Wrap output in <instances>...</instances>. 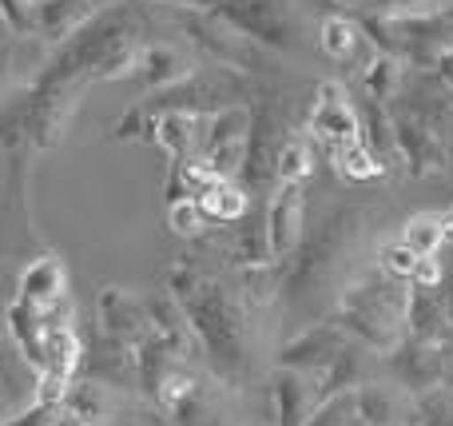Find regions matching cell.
Instances as JSON below:
<instances>
[{
  "label": "cell",
  "instance_id": "6da1fadb",
  "mask_svg": "<svg viewBox=\"0 0 453 426\" xmlns=\"http://www.w3.org/2000/svg\"><path fill=\"white\" fill-rule=\"evenodd\" d=\"M338 319L346 331L362 335L374 351H394L398 347V323L406 319V303L390 283H366L346 295Z\"/></svg>",
  "mask_w": 453,
  "mask_h": 426
},
{
  "label": "cell",
  "instance_id": "7a4b0ae2",
  "mask_svg": "<svg viewBox=\"0 0 453 426\" xmlns=\"http://www.w3.org/2000/svg\"><path fill=\"white\" fill-rule=\"evenodd\" d=\"M175 4L219 16L247 40L271 44L279 52H287L295 44V20H290V8L282 0H175Z\"/></svg>",
  "mask_w": 453,
  "mask_h": 426
},
{
  "label": "cell",
  "instance_id": "3957f363",
  "mask_svg": "<svg viewBox=\"0 0 453 426\" xmlns=\"http://www.w3.org/2000/svg\"><path fill=\"white\" fill-rule=\"evenodd\" d=\"M175 20H180V28L188 32L207 56H215V60L226 64V68H263L266 64L255 40H247L239 28H231V24L219 20V16L180 4L175 8Z\"/></svg>",
  "mask_w": 453,
  "mask_h": 426
},
{
  "label": "cell",
  "instance_id": "277c9868",
  "mask_svg": "<svg viewBox=\"0 0 453 426\" xmlns=\"http://www.w3.org/2000/svg\"><path fill=\"white\" fill-rule=\"evenodd\" d=\"M314 140H322L326 148L334 143H346V140H358V108L350 104L342 84H322L319 88V104H314L311 120H306Z\"/></svg>",
  "mask_w": 453,
  "mask_h": 426
},
{
  "label": "cell",
  "instance_id": "5b68a950",
  "mask_svg": "<svg viewBox=\"0 0 453 426\" xmlns=\"http://www.w3.org/2000/svg\"><path fill=\"white\" fill-rule=\"evenodd\" d=\"M303 183H279L271 207H266V247L271 255H290V247L303 239Z\"/></svg>",
  "mask_w": 453,
  "mask_h": 426
},
{
  "label": "cell",
  "instance_id": "8992f818",
  "mask_svg": "<svg viewBox=\"0 0 453 426\" xmlns=\"http://www.w3.org/2000/svg\"><path fill=\"white\" fill-rule=\"evenodd\" d=\"M394 140H398V159H406L414 172H438L446 167V151L438 143V132L426 128L414 116H394Z\"/></svg>",
  "mask_w": 453,
  "mask_h": 426
},
{
  "label": "cell",
  "instance_id": "52a82bcc",
  "mask_svg": "<svg viewBox=\"0 0 453 426\" xmlns=\"http://www.w3.org/2000/svg\"><path fill=\"white\" fill-rule=\"evenodd\" d=\"M151 132L175 156V164H183V159H196L203 151L207 116H196V112H164V116L151 120Z\"/></svg>",
  "mask_w": 453,
  "mask_h": 426
},
{
  "label": "cell",
  "instance_id": "ba28073f",
  "mask_svg": "<svg viewBox=\"0 0 453 426\" xmlns=\"http://www.w3.org/2000/svg\"><path fill=\"white\" fill-rule=\"evenodd\" d=\"M88 16H92V4L84 0H32V36L60 44L64 36L84 28Z\"/></svg>",
  "mask_w": 453,
  "mask_h": 426
},
{
  "label": "cell",
  "instance_id": "9c48e42d",
  "mask_svg": "<svg viewBox=\"0 0 453 426\" xmlns=\"http://www.w3.org/2000/svg\"><path fill=\"white\" fill-rule=\"evenodd\" d=\"M100 311H104V327H108L111 339L140 347L143 335H148V311H143L140 303L127 299V295H124V291H116V287H104V295H100Z\"/></svg>",
  "mask_w": 453,
  "mask_h": 426
},
{
  "label": "cell",
  "instance_id": "30bf717a",
  "mask_svg": "<svg viewBox=\"0 0 453 426\" xmlns=\"http://www.w3.org/2000/svg\"><path fill=\"white\" fill-rule=\"evenodd\" d=\"M64 299V263L56 255L32 259L20 275V303L28 307H48V303Z\"/></svg>",
  "mask_w": 453,
  "mask_h": 426
},
{
  "label": "cell",
  "instance_id": "8fae6325",
  "mask_svg": "<svg viewBox=\"0 0 453 426\" xmlns=\"http://www.w3.org/2000/svg\"><path fill=\"white\" fill-rule=\"evenodd\" d=\"M358 140L366 143V148L374 151L382 164H390V159L398 156V140H394V116L386 112L382 100H374V96H370V100L362 104V112H358Z\"/></svg>",
  "mask_w": 453,
  "mask_h": 426
},
{
  "label": "cell",
  "instance_id": "7c38bea8",
  "mask_svg": "<svg viewBox=\"0 0 453 426\" xmlns=\"http://www.w3.org/2000/svg\"><path fill=\"white\" fill-rule=\"evenodd\" d=\"M148 319L156 327V343L164 351H180V355H191V327H188V315L175 307V299H151L148 307Z\"/></svg>",
  "mask_w": 453,
  "mask_h": 426
},
{
  "label": "cell",
  "instance_id": "4fadbf2b",
  "mask_svg": "<svg viewBox=\"0 0 453 426\" xmlns=\"http://www.w3.org/2000/svg\"><path fill=\"white\" fill-rule=\"evenodd\" d=\"M188 72H191V68L183 64V56L175 52V48H167V44L143 48V52H140V64H135V76H140L148 88H156V92H164V88L180 84Z\"/></svg>",
  "mask_w": 453,
  "mask_h": 426
},
{
  "label": "cell",
  "instance_id": "5bb4252c",
  "mask_svg": "<svg viewBox=\"0 0 453 426\" xmlns=\"http://www.w3.org/2000/svg\"><path fill=\"white\" fill-rule=\"evenodd\" d=\"M80 359H84V347H80L72 327L44 331V367H40V375H56V379L72 383V375L80 371Z\"/></svg>",
  "mask_w": 453,
  "mask_h": 426
},
{
  "label": "cell",
  "instance_id": "9a60e30c",
  "mask_svg": "<svg viewBox=\"0 0 453 426\" xmlns=\"http://www.w3.org/2000/svg\"><path fill=\"white\" fill-rule=\"evenodd\" d=\"M330 359H338V331L334 327H314V331H306L303 339H295L287 351H282L287 371H295V367H322V363H330Z\"/></svg>",
  "mask_w": 453,
  "mask_h": 426
},
{
  "label": "cell",
  "instance_id": "2e32d148",
  "mask_svg": "<svg viewBox=\"0 0 453 426\" xmlns=\"http://www.w3.org/2000/svg\"><path fill=\"white\" fill-rule=\"evenodd\" d=\"M326 151H330V159L338 164V172H342L346 180H378V175L386 172V164L362 140L334 143V148H326Z\"/></svg>",
  "mask_w": 453,
  "mask_h": 426
},
{
  "label": "cell",
  "instance_id": "e0dca14e",
  "mask_svg": "<svg viewBox=\"0 0 453 426\" xmlns=\"http://www.w3.org/2000/svg\"><path fill=\"white\" fill-rule=\"evenodd\" d=\"M196 204L203 207L207 220L231 223V220H239V215L247 212V191L239 188V180H223V183H215V188L207 191V196H199Z\"/></svg>",
  "mask_w": 453,
  "mask_h": 426
},
{
  "label": "cell",
  "instance_id": "ac0fdd59",
  "mask_svg": "<svg viewBox=\"0 0 453 426\" xmlns=\"http://www.w3.org/2000/svg\"><path fill=\"white\" fill-rule=\"evenodd\" d=\"M319 44L330 60H354V52L362 48L358 24H350L346 16H330V20H322V28H319Z\"/></svg>",
  "mask_w": 453,
  "mask_h": 426
},
{
  "label": "cell",
  "instance_id": "d6986e66",
  "mask_svg": "<svg viewBox=\"0 0 453 426\" xmlns=\"http://www.w3.org/2000/svg\"><path fill=\"white\" fill-rule=\"evenodd\" d=\"M398 414V399L386 387H358L354 391V419L362 426H390Z\"/></svg>",
  "mask_w": 453,
  "mask_h": 426
},
{
  "label": "cell",
  "instance_id": "ffe728a7",
  "mask_svg": "<svg viewBox=\"0 0 453 426\" xmlns=\"http://www.w3.org/2000/svg\"><path fill=\"white\" fill-rule=\"evenodd\" d=\"M274 403H279V426H303L306 422V383L298 371H282L279 387H274Z\"/></svg>",
  "mask_w": 453,
  "mask_h": 426
},
{
  "label": "cell",
  "instance_id": "44dd1931",
  "mask_svg": "<svg viewBox=\"0 0 453 426\" xmlns=\"http://www.w3.org/2000/svg\"><path fill=\"white\" fill-rule=\"evenodd\" d=\"M402 244H406L418 259L438 255V247L446 244V236H441V215H426V212L414 215V220L406 223V231H402Z\"/></svg>",
  "mask_w": 453,
  "mask_h": 426
},
{
  "label": "cell",
  "instance_id": "7402d4cb",
  "mask_svg": "<svg viewBox=\"0 0 453 426\" xmlns=\"http://www.w3.org/2000/svg\"><path fill=\"white\" fill-rule=\"evenodd\" d=\"M362 80H366V88H370V96L374 100H386V96H394L398 92V80H402V64L394 60V56H374V60L362 68Z\"/></svg>",
  "mask_w": 453,
  "mask_h": 426
},
{
  "label": "cell",
  "instance_id": "603a6c76",
  "mask_svg": "<svg viewBox=\"0 0 453 426\" xmlns=\"http://www.w3.org/2000/svg\"><path fill=\"white\" fill-rule=\"evenodd\" d=\"M406 323L414 327L418 339H430V335H438L441 307L430 299V291H418V287H414V295H410V307H406Z\"/></svg>",
  "mask_w": 453,
  "mask_h": 426
},
{
  "label": "cell",
  "instance_id": "cb8c5ba5",
  "mask_svg": "<svg viewBox=\"0 0 453 426\" xmlns=\"http://www.w3.org/2000/svg\"><path fill=\"white\" fill-rule=\"evenodd\" d=\"M306 175H311V148L298 140H290L287 148L279 151V159H274V180L279 183H303Z\"/></svg>",
  "mask_w": 453,
  "mask_h": 426
},
{
  "label": "cell",
  "instance_id": "d4e9b609",
  "mask_svg": "<svg viewBox=\"0 0 453 426\" xmlns=\"http://www.w3.org/2000/svg\"><path fill=\"white\" fill-rule=\"evenodd\" d=\"M398 371L410 387H430L434 375H438V355L426 347H414V351H406V355H398Z\"/></svg>",
  "mask_w": 453,
  "mask_h": 426
},
{
  "label": "cell",
  "instance_id": "484cf974",
  "mask_svg": "<svg viewBox=\"0 0 453 426\" xmlns=\"http://www.w3.org/2000/svg\"><path fill=\"white\" fill-rule=\"evenodd\" d=\"M156 391H159V399H164L172 411H183V407L196 399V379L191 375H183V371H175V367H167L164 375H159V383H156Z\"/></svg>",
  "mask_w": 453,
  "mask_h": 426
},
{
  "label": "cell",
  "instance_id": "4316f807",
  "mask_svg": "<svg viewBox=\"0 0 453 426\" xmlns=\"http://www.w3.org/2000/svg\"><path fill=\"white\" fill-rule=\"evenodd\" d=\"M378 263H382V271H386V279H394V283H410V275H414V263H418V255L410 252L406 244H386L382 252H378Z\"/></svg>",
  "mask_w": 453,
  "mask_h": 426
},
{
  "label": "cell",
  "instance_id": "83f0119b",
  "mask_svg": "<svg viewBox=\"0 0 453 426\" xmlns=\"http://www.w3.org/2000/svg\"><path fill=\"white\" fill-rule=\"evenodd\" d=\"M167 223H172V231H180V236H199L203 223H207V215L196 199H175L172 212H167Z\"/></svg>",
  "mask_w": 453,
  "mask_h": 426
},
{
  "label": "cell",
  "instance_id": "f1b7e54d",
  "mask_svg": "<svg viewBox=\"0 0 453 426\" xmlns=\"http://www.w3.org/2000/svg\"><path fill=\"white\" fill-rule=\"evenodd\" d=\"M350 419H354V395H338V399H330V403H322L319 414L306 419L303 426H346Z\"/></svg>",
  "mask_w": 453,
  "mask_h": 426
},
{
  "label": "cell",
  "instance_id": "f546056e",
  "mask_svg": "<svg viewBox=\"0 0 453 426\" xmlns=\"http://www.w3.org/2000/svg\"><path fill=\"white\" fill-rule=\"evenodd\" d=\"M0 16L12 32L32 36V0H0Z\"/></svg>",
  "mask_w": 453,
  "mask_h": 426
},
{
  "label": "cell",
  "instance_id": "4dcf8cb0",
  "mask_svg": "<svg viewBox=\"0 0 453 426\" xmlns=\"http://www.w3.org/2000/svg\"><path fill=\"white\" fill-rule=\"evenodd\" d=\"M441 283V267L434 255H426V259L414 263V275H410V287H418V291H434V287Z\"/></svg>",
  "mask_w": 453,
  "mask_h": 426
},
{
  "label": "cell",
  "instance_id": "1f68e13d",
  "mask_svg": "<svg viewBox=\"0 0 453 426\" xmlns=\"http://www.w3.org/2000/svg\"><path fill=\"white\" fill-rule=\"evenodd\" d=\"M56 414H60V407H52V403H32L28 411L20 414V419L4 422V426H52Z\"/></svg>",
  "mask_w": 453,
  "mask_h": 426
},
{
  "label": "cell",
  "instance_id": "d6a6232c",
  "mask_svg": "<svg viewBox=\"0 0 453 426\" xmlns=\"http://www.w3.org/2000/svg\"><path fill=\"white\" fill-rule=\"evenodd\" d=\"M84 4H92V8H104V4H119V0H84Z\"/></svg>",
  "mask_w": 453,
  "mask_h": 426
},
{
  "label": "cell",
  "instance_id": "836d02e7",
  "mask_svg": "<svg viewBox=\"0 0 453 426\" xmlns=\"http://www.w3.org/2000/svg\"><path fill=\"white\" fill-rule=\"evenodd\" d=\"M342 4H362V0H342Z\"/></svg>",
  "mask_w": 453,
  "mask_h": 426
},
{
  "label": "cell",
  "instance_id": "e575fe53",
  "mask_svg": "<svg viewBox=\"0 0 453 426\" xmlns=\"http://www.w3.org/2000/svg\"><path fill=\"white\" fill-rule=\"evenodd\" d=\"M0 426H4V422H0Z\"/></svg>",
  "mask_w": 453,
  "mask_h": 426
}]
</instances>
